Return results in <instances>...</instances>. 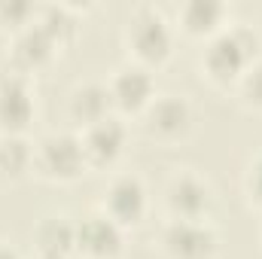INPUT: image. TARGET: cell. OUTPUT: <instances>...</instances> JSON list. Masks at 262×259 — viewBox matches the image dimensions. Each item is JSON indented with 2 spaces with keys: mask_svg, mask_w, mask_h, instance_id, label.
I'll list each match as a JSON object with an SVG mask.
<instances>
[{
  "mask_svg": "<svg viewBox=\"0 0 262 259\" xmlns=\"http://www.w3.org/2000/svg\"><path fill=\"white\" fill-rule=\"evenodd\" d=\"M37 21L49 31V37L55 40V43H61L67 37H73V31H76V18H73V12L61 6V3H52V6H43L40 12H37Z\"/></svg>",
  "mask_w": 262,
  "mask_h": 259,
  "instance_id": "e0dca14e",
  "label": "cell"
},
{
  "mask_svg": "<svg viewBox=\"0 0 262 259\" xmlns=\"http://www.w3.org/2000/svg\"><path fill=\"white\" fill-rule=\"evenodd\" d=\"M0 259H18V253H15L12 247H6V244H0Z\"/></svg>",
  "mask_w": 262,
  "mask_h": 259,
  "instance_id": "44dd1931",
  "label": "cell"
},
{
  "mask_svg": "<svg viewBox=\"0 0 262 259\" xmlns=\"http://www.w3.org/2000/svg\"><path fill=\"white\" fill-rule=\"evenodd\" d=\"M34 168V146L21 134H3L0 137V177L18 180Z\"/></svg>",
  "mask_w": 262,
  "mask_h": 259,
  "instance_id": "2e32d148",
  "label": "cell"
},
{
  "mask_svg": "<svg viewBox=\"0 0 262 259\" xmlns=\"http://www.w3.org/2000/svg\"><path fill=\"white\" fill-rule=\"evenodd\" d=\"M76 250L89 259H116L122 250V226L107 213H92L76 223Z\"/></svg>",
  "mask_w": 262,
  "mask_h": 259,
  "instance_id": "8992f818",
  "label": "cell"
},
{
  "mask_svg": "<svg viewBox=\"0 0 262 259\" xmlns=\"http://www.w3.org/2000/svg\"><path fill=\"white\" fill-rule=\"evenodd\" d=\"M85 149L82 137L67 134V131H52L34 146V168L49 177V180H73L85 168Z\"/></svg>",
  "mask_w": 262,
  "mask_h": 259,
  "instance_id": "7a4b0ae2",
  "label": "cell"
},
{
  "mask_svg": "<svg viewBox=\"0 0 262 259\" xmlns=\"http://www.w3.org/2000/svg\"><path fill=\"white\" fill-rule=\"evenodd\" d=\"M146 122L149 131L159 134V137H180L189 131L192 122V110L183 98L177 95H162V98H152V104L146 107Z\"/></svg>",
  "mask_w": 262,
  "mask_h": 259,
  "instance_id": "7c38bea8",
  "label": "cell"
},
{
  "mask_svg": "<svg viewBox=\"0 0 262 259\" xmlns=\"http://www.w3.org/2000/svg\"><path fill=\"white\" fill-rule=\"evenodd\" d=\"M247 192L253 195L256 201H262V156L250 165V171H247Z\"/></svg>",
  "mask_w": 262,
  "mask_h": 259,
  "instance_id": "ffe728a7",
  "label": "cell"
},
{
  "mask_svg": "<svg viewBox=\"0 0 262 259\" xmlns=\"http://www.w3.org/2000/svg\"><path fill=\"white\" fill-rule=\"evenodd\" d=\"M238 85H241V95L250 104H259L262 107V58H256L253 64L238 76Z\"/></svg>",
  "mask_w": 262,
  "mask_h": 259,
  "instance_id": "ac0fdd59",
  "label": "cell"
},
{
  "mask_svg": "<svg viewBox=\"0 0 262 259\" xmlns=\"http://www.w3.org/2000/svg\"><path fill=\"white\" fill-rule=\"evenodd\" d=\"M213 204L210 186L195 174H177L168 186V207L174 220H204Z\"/></svg>",
  "mask_w": 262,
  "mask_h": 259,
  "instance_id": "9c48e42d",
  "label": "cell"
},
{
  "mask_svg": "<svg viewBox=\"0 0 262 259\" xmlns=\"http://www.w3.org/2000/svg\"><path fill=\"white\" fill-rule=\"evenodd\" d=\"M113 107L116 104H113L110 85H104V82H82L70 95V119L79 122L82 128H89L101 119H110Z\"/></svg>",
  "mask_w": 262,
  "mask_h": 259,
  "instance_id": "8fae6325",
  "label": "cell"
},
{
  "mask_svg": "<svg viewBox=\"0 0 262 259\" xmlns=\"http://www.w3.org/2000/svg\"><path fill=\"white\" fill-rule=\"evenodd\" d=\"M171 28L162 18V12L156 9H140L131 15L128 25V46L131 52L143 61V64H159L171 55Z\"/></svg>",
  "mask_w": 262,
  "mask_h": 259,
  "instance_id": "277c9868",
  "label": "cell"
},
{
  "mask_svg": "<svg viewBox=\"0 0 262 259\" xmlns=\"http://www.w3.org/2000/svg\"><path fill=\"white\" fill-rule=\"evenodd\" d=\"M226 6L220 0H189L180 6V21L192 34H216L223 31Z\"/></svg>",
  "mask_w": 262,
  "mask_h": 259,
  "instance_id": "9a60e30c",
  "label": "cell"
},
{
  "mask_svg": "<svg viewBox=\"0 0 262 259\" xmlns=\"http://www.w3.org/2000/svg\"><path fill=\"white\" fill-rule=\"evenodd\" d=\"M104 213L119 223V226H134L146 213V189L134 174H122L110 183L104 195Z\"/></svg>",
  "mask_w": 262,
  "mask_h": 259,
  "instance_id": "52a82bcc",
  "label": "cell"
},
{
  "mask_svg": "<svg viewBox=\"0 0 262 259\" xmlns=\"http://www.w3.org/2000/svg\"><path fill=\"white\" fill-rule=\"evenodd\" d=\"M259 55V34L250 25H232L210 37L204 49V67L216 82L238 79Z\"/></svg>",
  "mask_w": 262,
  "mask_h": 259,
  "instance_id": "6da1fadb",
  "label": "cell"
},
{
  "mask_svg": "<svg viewBox=\"0 0 262 259\" xmlns=\"http://www.w3.org/2000/svg\"><path fill=\"white\" fill-rule=\"evenodd\" d=\"M37 250L40 253H58V256H70L76 250V223L67 217H46L37 232Z\"/></svg>",
  "mask_w": 262,
  "mask_h": 259,
  "instance_id": "5bb4252c",
  "label": "cell"
},
{
  "mask_svg": "<svg viewBox=\"0 0 262 259\" xmlns=\"http://www.w3.org/2000/svg\"><path fill=\"white\" fill-rule=\"evenodd\" d=\"M37 259H67V256H58V253H40Z\"/></svg>",
  "mask_w": 262,
  "mask_h": 259,
  "instance_id": "7402d4cb",
  "label": "cell"
},
{
  "mask_svg": "<svg viewBox=\"0 0 262 259\" xmlns=\"http://www.w3.org/2000/svg\"><path fill=\"white\" fill-rule=\"evenodd\" d=\"M34 15V6L31 3H21V0H9V3H0V21L6 28H25Z\"/></svg>",
  "mask_w": 262,
  "mask_h": 259,
  "instance_id": "d6986e66",
  "label": "cell"
},
{
  "mask_svg": "<svg viewBox=\"0 0 262 259\" xmlns=\"http://www.w3.org/2000/svg\"><path fill=\"white\" fill-rule=\"evenodd\" d=\"M55 49V40L49 37V31L34 18L28 21L18 34H15V43H12V61L21 67V70H31V67L43 64Z\"/></svg>",
  "mask_w": 262,
  "mask_h": 259,
  "instance_id": "4fadbf2b",
  "label": "cell"
},
{
  "mask_svg": "<svg viewBox=\"0 0 262 259\" xmlns=\"http://www.w3.org/2000/svg\"><path fill=\"white\" fill-rule=\"evenodd\" d=\"M122 146H125V125L116 116L101 119L82 131V149L89 165H113L122 156Z\"/></svg>",
  "mask_w": 262,
  "mask_h": 259,
  "instance_id": "30bf717a",
  "label": "cell"
},
{
  "mask_svg": "<svg viewBox=\"0 0 262 259\" xmlns=\"http://www.w3.org/2000/svg\"><path fill=\"white\" fill-rule=\"evenodd\" d=\"M162 247L171 259H210L216 232L207 220H171L162 232Z\"/></svg>",
  "mask_w": 262,
  "mask_h": 259,
  "instance_id": "5b68a950",
  "label": "cell"
},
{
  "mask_svg": "<svg viewBox=\"0 0 262 259\" xmlns=\"http://www.w3.org/2000/svg\"><path fill=\"white\" fill-rule=\"evenodd\" d=\"M110 95H113V104L119 110H146L156 98V85H152V76L149 70L140 64H125L116 70V76L110 79Z\"/></svg>",
  "mask_w": 262,
  "mask_h": 259,
  "instance_id": "ba28073f",
  "label": "cell"
},
{
  "mask_svg": "<svg viewBox=\"0 0 262 259\" xmlns=\"http://www.w3.org/2000/svg\"><path fill=\"white\" fill-rule=\"evenodd\" d=\"M34 119V98L28 85V70L15 64L0 67V131L3 134H21Z\"/></svg>",
  "mask_w": 262,
  "mask_h": 259,
  "instance_id": "3957f363",
  "label": "cell"
}]
</instances>
